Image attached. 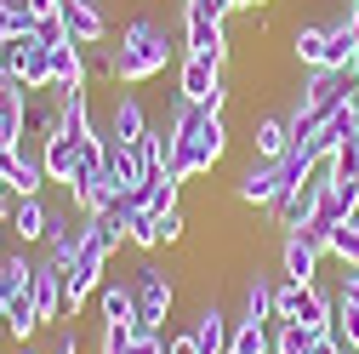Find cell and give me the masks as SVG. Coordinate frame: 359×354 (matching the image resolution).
I'll return each instance as SVG.
<instances>
[{
  "instance_id": "1",
  "label": "cell",
  "mask_w": 359,
  "mask_h": 354,
  "mask_svg": "<svg viewBox=\"0 0 359 354\" xmlns=\"http://www.w3.org/2000/svg\"><path fill=\"white\" fill-rule=\"evenodd\" d=\"M92 52H97L92 69L109 86H143V80L165 74V63L177 58V34H171V23L137 12V18L120 29V46H92Z\"/></svg>"
},
{
  "instance_id": "2",
  "label": "cell",
  "mask_w": 359,
  "mask_h": 354,
  "mask_svg": "<svg viewBox=\"0 0 359 354\" xmlns=\"http://www.w3.org/2000/svg\"><path fill=\"white\" fill-rule=\"evenodd\" d=\"M165 131H171V177H177V183L217 171L222 155H229V120L211 114V109H194V103H183V98L171 103Z\"/></svg>"
},
{
  "instance_id": "3",
  "label": "cell",
  "mask_w": 359,
  "mask_h": 354,
  "mask_svg": "<svg viewBox=\"0 0 359 354\" xmlns=\"http://www.w3.org/2000/svg\"><path fill=\"white\" fill-rule=\"evenodd\" d=\"M359 98V80L353 69H308V80L297 86V103H291V143L313 138L337 109H348Z\"/></svg>"
},
{
  "instance_id": "4",
  "label": "cell",
  "mask_w": 359,
  "mask_h": 354,
  "mask_svg": "<svg viewBox=\"0 0 359 354\" xmlns=\"http://www.w3.org/2000/svg\"><path fill=\"white\" fill-rule=\"evenodd\" d=\"M222 69H229V63L200 58V52H183V63H177V98L194 103V109L222 114V109H229V80H222Z\"/></svg>"
},
{
  "instance_id": "5",
  "label": "cell",
  "mask_w": 359,
  "mask_h": 354,
  "mask_svg": "<svg viewBox=\"0 0 359 354\" xmlns=\"http://www.w3.org/2000/svg\"><path fill=\"white\" fill-rule=\"evenodd\" d=\"M0 74L18 80L23 92H52V46H40L34 34L0 40Z\"/></svg>"
},
{
  "instance_id": "6",
  "label": "cell",
  "mask_w": 359,
  "mask_h": 354,
  "mask_svg": "<svg viewBox=\"0 0 359 354\" xmlns=\"http://www.w3.org/2000/svg\"><path fill=\"white\" fill-rule=\"evenodd\" d=\"M131 303H137V326L165 332L171 308H177V280L160 269V263H143V269L131 275Z\"/></svg>"
},
{
  "instance_id": "7",
  "label": "cell",
  "mask_w": 359,
  "mask_h": 354,
  "mask_svg": "<svg viewBox=\"0 0 359 354\" xmlns=\"http://www.w3.org/2000/svg\"><path fill=\"white\" fill-rule=\"evenodd\" d=\"M109 246L92 235V229H86V246H80V257H74V269L63 275V303H69V315H80V308L86 303H92L97 297V286H103V269H109Z\"/></svg>"
},
{
  "instance_id": "8",
  "label": "cell",
  "mask_w": 359,
  "mask_h": 354,
  "mask_svg": "<svg viewBox=\"0 0 359 354\" xmlns=\"http://www.w3.org/2000/svg\"><path fill=\"white\" fill-rule=\"evenodd\" d=\"M331 183H337V166H331V160H320V166H313L297 189H285V195L274 200V223H280L285 235H291V229H302L308 217H313V206H320V195H325Z\"/></svg>"
},
{
  "instance_id": "9",
  "label": "cell",
  "mask_w": 359,
  "mask_h": 354,
  "mask_svg": "<svg viewBox=\"0 0 359 354\" xmlns=\"http://www.w3.org/2000/svg\"><path fill=\"white\" fill-rule=\"evenodd\" d=\"M183 52L229 63V18H217L211 6H200V0H183Z\"/></svg>"
},
{
  "instance_id": "10",
  "label": "cell",
  "mask_w": 359,
  "mask_h": 354,
  "mask_svg": "<svg viewBox=\"0 0 359 354\" xmlns=\"http://www.w3.org/2000/svg\"><path fill=\"white\" fill-rule=\"evenodd\" d=\"M149 109L137 103V92H120L114 86V98H109V114H103V138L109 143H143V131H149Z\"/></svg>"
},
{
  "instance_id": "11",
  "label": "cell",
  "mask_w": 359,
  "mask_h": 354,
  "mask_svg": "<svg viewBox=\"0 0 359 354\" xmlns=\"http://www.w3.org/2000/svg\"><path fill=\"white\" fill-rule=\"evenodd\" d=\"M57 18H63V29H69V40H74V46H86V52L109 40V12H103V0H63Z\"/></svg>"
},
{
  "instance_id": "12",
  "label": "cell",
  "mask_w": 359,
  "mask_h": 354,
  "mask_svg": "<svg viewBox=\"0 0 359 354\" xmlns=\"http://www.w3.org/2000/svg\"><path fill=\"white\" fill-rule=\"evenodd\" d=\"M103 177H109V189H114V195H137V183L149 177L137 143H109V138H103Z\"/></svg>"
},
{
  "instance_id": "13",
  "label": "cell",
  "mask_w": 359,
  "mask_h": 354,
  "mask_svg": "<svg viewBox=\"0 0 359 354\" xmlns=\"http://www.w3.org/2000/svg\"><path fill=\"white\" fill-rule=\"evenodd\" d=\"M0 183H6L12 200H29V195L46 189L52 177H46V166H40V155H18V149H6V155H0Z\"/></svg>"
},
{
  "instance_id": "14",
  "label": "cell",
  "mask_w": 359,
  "mask_h": 354,
  "mask_svg": "<svg viewBox=\"0 0 359 354\" xmlns=\"http://www.w3.org/2000/svg\"><path fill=\"white\" fill-rule=\"evenodd\" d=\"M6 235L23 240V246H40V240H52V206L29 195V200H12V217H6Z\"/></svg>"
},
{
  "instance_id": "15",
  "label": "cell",
  "mask_w": 359,
  "mask_h": 354,
  "mask_svg": "<svg viewBox=\"0 0 359 354\" xmlns=\"http://www.w3.org/2000/svg\"><path fill=\"white\" fill-rule=\"evenodd\" d=\"M29 291H34V308H40V326H52L69 315V303H63V269L46 257V263H34V275H29Z\"/></svg>"
},
{
  "instance_id": "16",
  "label": "cell",
  "mask_w": 359,
  "mask_h": 354,
  "mask_svg": "<svg viewBox=\"0 0 359 354\" xmlns=\"http://www.w3.org/2000/svg\"><path fill=\"white\" fill-rule=\"evenodd\" d=\"M86 143H92V138H86ZM86 143H80V138H69V131H52V138L40 143V166H46V177H52V183H63V189L74 183Z\"/></svg>"
},
{
  "instance_id": "17",
  "label": "cell",
  "mask_w": 359,
  "mask_h": 354,
  "mask_svg": "<svg viewBox=\"0 0 359 354\" xmlns=\"http://www.w3.org/2000/svg\"><path fill=\"white\" fill-rule=\"evenodd\" d=\"M194 343L200 354H229L234 348V320H229V308H217V303H200V315H194Z\"/></svg>"
},
{
  "instance_id": "18",
  "label": "cell",
  "mask_w": 359,
  "mask_h": 354,
  "mask_svg": "<svg viewBox=\"0 0 359 354\" xmlns=\"http://www.w3.org/2000/svg\"><path fill=\"white\" fill-rule=\"evenodd\" d=\"M291 149V114H251V160H280Z\"/></svg>"
},
{
  "instance_id": "19",
  "label": "cell",
  "mask_w": 359,
  "mask_h": 354,
  "mask_svg": "<svg viewBox=\"0 0 359 354\" xmlns=\"http://www.w3.org/2000/svg\"><path fill=\"white\" fill-rule=\"evenodd\" d=\"M353 52H359V23H353V12L342 6V12L325 23V63H320V69H353Z\"/></svg>"
},
{
  "instance_id": "20",
  "label": "cell",
  "mask_w": 359,
  "mask_h": 354,
  "mask_svg": "<svg viewBox=\"0 0 359 354\" xmlns=\"http://www.w3.org/2000/svg\"><path fill=\"white\" fill-rule=\"evenodd\" d=\"M320 246H308L302 235H285L280 240V275L285 280H297V286H313V280H320Z\"/></svg>"
},
{
  "instance_id": "21",
  "label": "cell",
  "mask_w": 359,
  "mask_h": 354,
  "mask_svg": "<svg viewBox=\"0 0 359 354\" xmlns=\"http://www.w3.org/2000/svg\"><path fill=\"white\" fill-rule=\"evenodd\" d=\"M331 297H337V337L342 348L359 354V269H342V286Z\"/></svg>"
},
{
  "instance_id": "22",
  "label": "cell",
  "mask_w": 359,
  "mask_h": 354,
  "mask_svg": "<svg viewBox=\"0 0 359 354\" xmlns=\"http://www.w3.org/2000/svg\"><path fill=\"white\" fill-rule=\"evenodd\" d=\"M131 200H137L143 211H154V217H165V211H177V206H183V183H177L171 171H149Z\"/></svg>"
},
{
  "instance_id": "23",
  "label": "cell",
  "mask_w": 359,
  "mask_h": 354,
  "mask_svg": "<svg viewBox=\"0 0 359 354\" xmlns=\"http://www.w3.org/2000/svg\"><path fill=\"white\" fill-rule=\"evenodd\" d=\"M92 80V63H86V46H52V92H69V86Z\"/></svg>"
},
{
  "instance_id": "24",
  "label": "cell",
  "mask_w": 359,
  "mask_h": 354,
  "mask_svg": "<svg viewBox=\"0 0 359 354\" xmlns=\"http://www.w3.org/2000/svg\"><path fill=\"white\" fill-rule=\"evenodd\" d=\"M34 332H40V308H34V291L23 286L18 297H6V337L12 343H29Z\"/></svg>"
},
{
  "instance_id": "25",
  "label": "cell",
  "mask_w": 359,
  "mask_h": 354,
  "mask_svg": "<svg viewBox=\"0 0 359 354\" xmlns=\"http://www.w3.org/2000/svg\"><path fill=\"white\" fill-rule=\"evenodd\" d=\"M291 58L302 69H320L325 63V23H297L291 29Z\"/></svg>"
},
{
  "instance_id": "26",
  "label": "cell",
  "mask_w": 359,
  "mask_h": 354,
  "mask_svg": "<svg viewBox=\"0 0 359 354\" xmlns=\"http://www.w3.org/2000/svg\"><path fill=\"white\" fill-rule=\"evenodd\" d=\"M240 320L274 326V280H268V275H251V280H245V308H240Z\"/></svg>"
},
{
  "instance_id": "27",
  "label": "cell",
  "mask_w": 359,
  "mask_h": 354,
  "mask_svg": "<svg viewBox=\"0 0 359 354\" xmlns=\"http://www.w3.org/2000/svg\"><path fill=\"white\" fill-rule=\"evenodd\" d=\"M97 308H103V320H131V326H137L131 280H103V286H97Z\"/></svg>"
},
{
  "instance_id": "28",
  "label": "cell",
  "mask_w": 359,
  "mask_h": 354,
  "mask_svg": "<svg viewBox=\"0 0 359 354\" xmlns=\"http://www.w3.org/2000/svg\"><path fill=\"white\" fill-rule=\"evenodd\" d=\"M325 257H337L342 269H359V211H353V217H342V223L331 229V246H325Z\"/></svg>"
},
{
  "instance_id": "29",
  "label": "cell",
  "mask_w": 359,
  "mask_h": 354,
  "mask_svg": "<svg viewBox=\"0 0 359 354\" xmlns=\"http://www.w3.org/2000/svg\"><path fill=\"white\" fill-rule=\"evenodd\" d=\"M29 275H34L29 251H6V257H0V303H6V297H18V291L29 286Z\"/></svg>"
},
{
  "instance_id": "30",
  "label": "cell",
  "mask_w": 359,
  "mask_h": 354,
  "mask_svg": "<svg viewBox=\"0 0 359 354\" xmlns=\"http://www.w3.org/2000/svg\"><path fill=\"white\" fill-rule=\"evenodd\" d=\"M229 354H274V326L234 320V348H229Z\"/></svg>"
},
{
  "instance_id": "31",
  "label": "cell",
  "mask_w": 359,
  "mask_h": 354,
  "mask_svg": "<svg viewBox=\"0 0 359 354\" xmlns=\"http://www.w3.org/2000/svg\"><path fill=\"white\" fill-rule=\"evenodd\" d=\"M320 337H325V332L280 320V326H274V354H313V343H320Z\"/></svg>"
},
{
  "instance_id": "32",
  "label": "cell",
  "mask_w": 359,
  "mask_h": 354,
  "mask_svg": "<svg viewBox=\"0 0 359 354\" xmlns=\"http://www.w3.org/2000/svg\"><path fill=\"white\" fill-rule=\"evenodd\" d=\"M126 246H137V251H154V246H165V240H160V217L137 206V211H131V223H126Z\"/></svg>"
},
{
  "instance_id": "33",
  "label": "cell",
  "mask_w": 359,
  "mask_h": 354,
  "mask_svg": "<svg viewBox=\"0 0 359 354\" xmlns=\"http://www.w3.org/2000/svg\"><path fill=\"white\" fill-rule=\"evenodd\" d=\"M131 320H103V354H126V343H131Z\"/></svg>"
},
{
  "instance_id": "34",
  "label": "cell",
  "mask_w": 359,
  "mask_h": 354,
  "mask_svg": "<svg viewBox=\"0 0 359 354\" xmlns=\"http://www.w3.org/2000/svg\"><path fill=\"white\" fill-rule=\"evenodd\" d=\"M126 354H165V332L137 326V332H131V343H126Z\"/></svg>"
},
{
  "instance_id": "35",
  "label": "cell",
  "mask_w": 359,
  "mask_h": 354,
  "mask_svg": "<svg viewBox=\"0 0 359 354\" xmlns=\"http://www.w3.org/2000/svg\"><path fill=\"white\" fill-rule=\"evenodd\" d=\"M34 40H40V46H69L63 18H40V23H34Z\"/></svg>"
},
{
  "instance_id": "36",
  "label": "cell",
  "mask_w": 359,
  "mask_h": 354,
  "mask_svg": "<svg viewBox=\"0 0 359 354\" xmlns=\"http://www.w3.org/2000/svg\"><path fill=\"white\" fill-rule=\"evenodd\" d=\"M160 240H165V246H177V240H183V206L160 217Z\"/></svg>"
},
{
  "instance_id": "37",
  "label": "cell",
  "mask_w": 359,
  "mask_h": 354,
  "mask_svg": "<svg viewBox=\"0 0 359 354\" xmlns=\"http://www.w3.org/2000/svg\"><path fill=\"white\" fill-rule=\"evenodd\" d=\"M165 354H200L194 332H165Z\"/></svg>"
},
{
  "instance_id": "38",
  "label": "cell",
  "mask_w": 359,
  "mask_h": 354,
  "mask_svg": "<svg viewBox=\"0 0 359 354\" xmlns=\"http://www.w3.org/2000/svg\"><path fill=\"white\" fill-rule=\"evenodd\" d=\"M337 195H342V200H348V206L359 211V171H348V177H337Z\"/></svg>"
},
{
  "instance_id": "39",
  "label": "cell",
  "mask_w": 359,
  "mask_h": 354,
  "mask_svg": "<svg viewBox=\"0 0 359 354\" xmlns=\"http://www.w3.org/2000/svg\"><path fill=\"white\" fill-rule=\"evenodd\" d=\"M52 354H80V332H74V326H63V332H57V343H52Z\"/></svg>"
},
{
  "instance_id": "40",
  "label": "cell",
  "mask_w": 359,
  "mask_h": 354,
  "mask_svg": "<svg viewBox=\"0 0 359 354\" xmlns=\"http://www.w3.org/2000/svg\"><path fill=\"white\" fill-rule=\"evenodd\" d=\"M23 6H29L34 18H57V6H63V0H23Z\"/></svg>"
},
{
  "instance_id": "41",
  "label": "cell",
  "mask_w": 359,
  "mask_h": 354,
  "mask_svg": "<svg viewBox=\"0 0 359 354\" xmlns=\"http://www.w3.org/2000/svg\"><path fill=\"white\" fill-rule=\"evenodd\" d=\"M313 354H348V348H342V337H337V332H325L320 343H313Z\"/></svg>"
},
{
  "instance_id": "42",
  "label": "cell",
  "mask_w": 359,
  "mask_h": 354,
  "mask_svg": "<svg viewBox=\"0 0 359 354\" xmlns=\"http://www.w3.org/2000/svg\"><path fill=\"white\" fill-rule=\"evenodd\" d=\"M245 6H251V12H262V6H274V0H245Z\"/></svg>"
},
{
  "instance_id": "43",
  "label": "cell",
  "mask_w": 359,
  "mask_h": 354,
  "mask_svg": "<svg viewBox=\"0 0 359 354\" xmlns=\"http://www.w3.org/2000/svg\"><path fill=\"white\" fill-rule=\"evenodd\" d=\"M18 354H40V348H34V343H18Z\"/></svg>"
},
{
  "instance_id": "44",
  "label": "cell",
  "mask_w": 359,
  "mask_h": 354,
  "mask_svg": "<svg viewBox=\"0 0 359 354\" xmlns=\"http://www.w3.org/2000/svg\"><path fill=\"white\" fill-rule=\"evenodd\" d=\"M0 257H6V223H0Z\"/></svg>"
},
{
  "instance_id": "45",
  "label": "cell",
  "mask_w": 359,
  "mask_h": 354,
  "mask_svg": "<svg viewBox=\"0 0 359 354\" xmlns=\"http://www.w3.org/2000/svg\"><path fill=\"white\" fill-rule=\"evenodd\" d=\"M353 23H359V18H353ZM353 80H359V52H353Z\"/></svg>"
},
{
  "instance_id": "46",
  "label": "cell",
  "mask_w": 359,
  "mask_h": 354,
  "mask_svg": "<svg viewBox=\"0 0 359 354\" xmlns=\"http://www.w3.org/2000/svg\"><path fill=\"white\" fill-rule=\"evenodd\" d=\"M0 332H6V303H0Z\"/></svg>"
},
{
  "instance_id": "47",
  "label": "cell",
  "mask_w": 359,
  "mask_h": 354,
  "mask_svg": "<svg viewBox=\"0 0 359 354\" xmlns=\"http://www.w3.org/2000/svg\"><path fill=\"white\" fill-rule=\"evenodd\" d=\"M0 189H6V183H0Z\"/></svg>"
}]
</instances>
